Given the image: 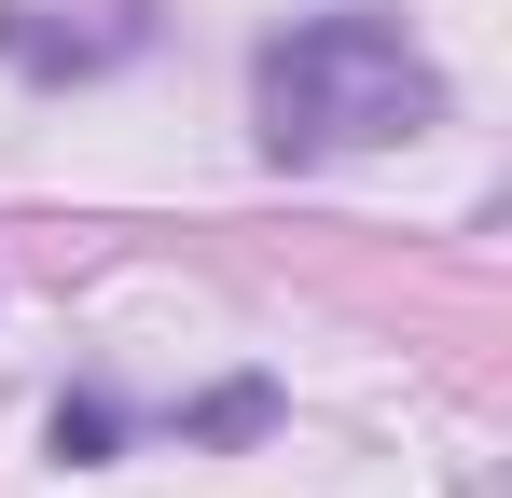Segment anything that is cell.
<instances>
[{
    "label": "cell",
    "instance_id": "obj_1",
    "mask_svg": "<svg viewBox=\"0 0 512 498\" xmlns=\"http://www.w3.org/2000/svg\"><path fill=\"white\" fill-rule=\"evenodd\" d=\"M250 125L277 166H346V153H388V139H429L443 70L388 14H305L250 56Z\"/></svg>",
    "mask_w": 512,
    "mask_h": 498
}]
</instances>
